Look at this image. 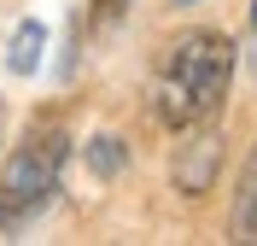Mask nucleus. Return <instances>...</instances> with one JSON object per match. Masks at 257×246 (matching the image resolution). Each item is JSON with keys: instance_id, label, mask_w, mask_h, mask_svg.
<instances>
[{"instance_id": "4", "label": "nucleus", "mask_w": 257, "mask_h": 246, "mask_svg": "<svg viewBox=\"0 0 257 246\" xmlns=\"http://www.w3.org/2000/svg\"><path fill=\"white\" fill-rule=\"evenodd\" d=\"M228 234L245 246H257V147L240 170V188H234V217H228Z\"/></svg>"}, {"instance_id": "7", "label": "nucleus", "mask_w": 257, "mask_h": 246, "mask_svg": "<svg viewBox=\"0 0 257 246\" xmlns=\"http://www.w3.org/2000/svg\"><path fill=\"white\" fill-rule=\"evenodd\" d=\"M117 12H123V0H105V18H117Z\"/></svg>"}, {"instance_id": "5", "label": "nucleus", "mask_w": 257, "mask_h": 246, "mask_svg": "<svg viewBox=\"0 0 257 246\" xmlns=\"http://www.w3.org/2000/svg\"><path fill=\"white\" fill-rule=\"evenodd\" d=\"M41 41H47V30H41V24H18V35H12V53H6V65L18 70V76H30L35 65H41Z\"/></svg>"}, {"instance_id": "8", "label": "nucleus", "mask_w": 257, "mask_h": 246, "mask_svg": "<svg viewBox=\"0 0 257 246\" xmlns=\"http://www.w3.org/2000/svg\"><path fill=\"white\" fill-rule=\"evenodd\" d=\"M251 24H257V0H251Z\"/></svg>"}, {"instance_id": "9", "label": "nucleus", "mask_w": 257, "mask_h": 246, "mask_svg": "<svg viewBox=\"0 0 257 246\" xmlns=\"http://www.w3.org/2000/svg\"><path fill=\"white\" fill-rule=\"evenodd\" d=\"M0 123H6V106H0Z\"/></svg>"}, {"instance_id": "1", "label": "nucleus", "mask_w": 257, "mask_h": 246, "mask_svg": "<svg viewBox=\"0 0 257 246\" xmlns=\"http://www.w3.org/2000/svg\"><path fill=\"white\" fill-rule=\"evenodd\" d=\"M228 82H234V41L216 30H187L176 35L158 59V76H152V112H158L164 129H193V123H210L228 100Z\"/></svg>"}, {"instance_id": "6", "label": "nucleus", "mask_w": 257, "mask_h": 246, "mask_svg": "<svg viewBox=\"0 0 257 246\" xmlns=\"http://www.w3.org/2000/svg\"><path fill=\"white\" fill-rule=\"evenodd\" d=\"M88 164H94V176H117V170H123V147H117V135H94Z\"/></svg>"}, {"instance_id": "3", "label": "nucleus", "mask_w": 257, "mask_h": 246, "mask_svg": "<svg viewBox=\"0 0 257 246\" xmlns=\"http://www.w3.org/2000/svg\"><path fill=\"white\" fill-rule=\"evenodd\" d=\"M181 135L187 141L176 147V188L181 194H205L210 182H216V164H222V135L205 129V123H193Z\"/></svg>"}, {"instance_id": "2", "label": "nucleus", "mask_w": 257, "mask_h": 246, "mask_svg": "<svg viewBox=\"0 0 257 246\" xmlns=\"http://www.w3.org/2000/svg\"><path fill=\"white\" fill-rule=\"evenodd\" d=\"M64 158H70V129H64L59 117H35L30 129H24V141L12 147L6 170H0V229L6 234L30 229L35 217L53 205Z\"/></svg>"}]
</instances>
